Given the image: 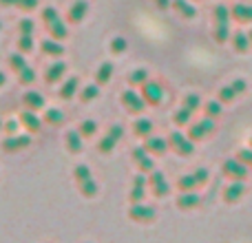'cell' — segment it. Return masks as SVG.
I'll use <instances>...</instances> for the list:
<instances>
[{
	"label": "cell",
	"instance_id": "cell-1",
	"mask_svg": "<svg viewBox=\"0 0 252 243\" xmlns=\"http://www.w3.org/2000/svg\"><path fill=\"white\" fill-rule=\"evenodd\" d=\"M142 100L146 102V104H151V106L161 104V100H164V89H161V84L153 82V80L144 82L142 84Z\"/></svg>",
	"mask_w": 252,
	"mask_h": 243
},
{
	"label": "cell",
	"instance_id": "cell-2",
	"mask_svg": "<svg viewBox=\"0 0 252 243\" xmlns=\"http://www.w3.org/2000/svg\"><path fill=\"white\" fill-rule=\"evenodd\" d=\"M128 217L137 223H153L157 217L155 208L153 206H146V204H133L128 208Z\"/></svg>",
	"mask_w": 252,
	"mask_h": 243
},
{
	"label": "cell",
	"instance_id": "cell-3",
	"mask_svg": "<svg viewBox=\"0 0 252 243\" xmlns=\"http://www.w3.org/2000/svg\"><path fill=\"white\" fill-rule=\"evenodd\" d=\"M223 175L235 179V182H244L248 177V166L241 164L239 159H226L223 161Z\"/></svg>",
	"mask_w": 252,
	"mask_h": 243
},
{
	"label": "cell",
	"instance_id": "cell-4",
	"mask_svg": "<svg viewBox=\"0 0 252 243\" xmlns=\"http://www.w3.org/2000/svg\"><path fill=\"white\" fill-rule=\"evenodd\" d=\"M168 146H173L175 151L179 152V155H186V157H188V155H192V151H195V144H192L188 137H184L182 133H177V130H175V133L170 135Z\"/></svg>",
	"mask_w": 252,
	"mask_h": 243
},
{
	"label": "cell",
	"instance_id": "cell-5",
	"mask_svg": "<svg viewBox=\"0 0 252 243\" xmlns=\"http://www.w3.org/2000/svg\"><path fill=\"white\" fill-rule=\"evenodd\" d=\"M148 186H151V190H153V195L155 197H166L168 195V190H170L166 177L161 173H157V170H153L151 173V177H148Z\"/></svg>",
	"mask_w": 252,
	"mask_h": 243
},
{
	"label": "cell",
	"instance_id": "cell-6",
	"mask_svg": "<svg viewBox=\"0 0 252 243\" xmlns=\"http://www.w3.org/2000/svg\"><path fill=\"white\" fill-rule=\"evenodd\" d=\"M122 104L130 111V113H142L144 106H146V102L142 100V95H139L137 91H130L128 89V91L122 93Z\"/></svg>",
	"mask_w": 252,
	"mask_h": 243
},
{
	"label": "cell",
	"instance_id": "cell-7",
	"mask_svg": "<svg viewBox=\"0 0 252 243\" xmlns=\"http://www.w3.org/2000/svg\"><path fill=\"white\" fill-rule=\"evenodd\" d=\"M29 144H31L29 135H9V137L2 142V151L16 152V151H22V148H27Z\"/></svg>",
	"mask_w": 252,
	"mask_h": 243
},
{
	"label": "cell",
	"instance_id": "cell-8",
	"mask_svg": "<svg viewBox=\"0 0 252 243\" xmlns=\"http://www.w3.org/2000/svg\"><path fill=\"white\" fill-rule=\"evenodd\" d=\"M199 204H201V197L197 195V190L182 192V195L177 197V208L179 210H195Z\"/></svg>",
	"mask_w": 252,
	"mask_h": 243
},
{
	"label": "cell",
	"instance_id": "cell-9",
	"mask_svg": "<svg viewBox=\"0 0 252 243\" xmlns=\"http://www.w3.org/2000/svg\"><path fill=\"white\" fill-rule=\"evenodd\" d=\"M144 148H146V152L148 155H164L166 151H168V142L166 139H161V137H151L148 135L146 137V144H144Z\"/></svg>",
	"mask_w": 252,
	"mask_h": 243
},
{
	"label": "cell",
	"instance_id": "cell-10",
	"mask_svg": "<svg viewBox=\"0 0 252 243\" xmlns=\"http://www.w3.org/2000/svg\"><path fill=\"white\" fill-rule=\"evenodd\" d=\"M244 192H246L244 182H232L230 186L223 190V199H226V204H237V201L244 197Z\"/></svg>",
	"mask_w": 252,
	"mask_h": 243
},
{
	"label": "cell",
	"instance_id": "cell-11",
	"mask_svg": "<svg viewBox=\"0 0 252 243\" xmlns=\"http://www.w3.org/2000/svg\"><path fill=\"white\" fill-rule=\"evenodd\" d=\"M18 122H20V124L25 126L29 133H38L40 126H42V122H40V118L33 113V111H25V113L20 115V120H18Z\"/></svg>",
	"mask_w": 252,
	"mask_h": 243
},
{
	"label": "cell",
	"instance_id": "cell-12",
	"mask_svg": "<svg viewBox=\"0 0 252 243\" xmlns=\"http://www.w3.org/2000/svg\"><path fill=\"white\" fill-rule=\"evenodd\" d=\"M87 11H89L87 0H75V2L71 4V9H69V20L71 22H82L84 16H87Z\"/></svg>",
	"mask_w": 252,
	"mask_h": 243
},
{
	"label": "cell",
	"instance_id": "cell-13",
	"mask_svg": "<svg viewBox=\"0 0 252 243\" xmlns=\"http://www.w3.org/2000/svg\"><path fill=\"white\" fill-rule=\"evenodd\" d=\"M230 18H235V20H239V22H252V7L246 2L235 4V7L230 9Z\"/></svg>",
	"mask_w": 252,
	"mask_h": 243
},
{
	"label": "cell",
	"instance_id": "cell-14",
	"mask_svg": "<svg viewBox=\"0 0 252 243\" xmlns=\"http://www.w3.org/2000/svg\"><path fill=\"white\" fill-rule=\"evenodd\" d=\"M47 29H49V33H51L53 40H62V38H66V35H69V29H66V25L60 20V18L47 22Z\"/></svg>",
	"mask_w": 252,
	"mask_h": 243
},
{
	"label": "cell",
	"instance_id": "cell-15",
	"mask_svg": "<svg viewBox=\"0 0 252 243\" xmlns=\"http://www.w3.org/2000/svg\"><path fill=\"white\" fill-rule=\"evenodd\" d=\"M22 102H25V106L27 109H31V111H38V109H42L44 106V97L40 95L38 91H27L25 97H22Z\"/></svg>",
	"mask_w": 252,
	"mask_h": 243
},
{
	"label": "cell",
	"instance_id": "cell-16",
	"mask_svg": "<svg viewBox=\"0 0 252 243\" xmlns=\"http://www.w3.org/2000/svg\"><path fill=\"white\" fill-rule=\"evenodd\" d=\"M111 78H113V64H111V62H102L100 69H97V73H95L97 87H102V84H109Z\"/></svg>",
	"mask_w": 252,
	"mask_h": 243
},
{
	"label": "cell",
	"instance_id": "cell-17",
	"mask_svg": "<svg viewBox=\"0 0 252 243\" xmlns=\"http://www.w3.org/2000/svg\"><path fill=\"white\" fill-rule=\"evenodd\" d=\"M82 139L84 137L78 130H69V133H66V148H69V152H82V148H84Z\"/></svg>",
	"mask_w": 252,
	"mask_h": 243
},
{
	"label": "cell",
	"instance_id": "cell-18",
	"mask_svg": "<svg viewBox=\"0 0 252 243\" xmlns=\"http://www.w3.org/2000/svg\"><path fill=\"white\" fill-rule=\"evenodd\" d=\"M64 71H66V64L64 62H56V64H51L47 69V75H44V80H47L49 84H56L58 80L64 75Z\"/></svg>",
	"mask_w": 252,
	"mask_h": 243
},
{
	"label": "cell",
	"instance_id": "cell-19",
	"mask_svg": "<svg viewBox=\"0 0 252 243\" xmlns=\"http://www.w3.org/2000/svg\"><path fill=\"white\" fill-rule=\"evenodd\" d=\"M170 4H173V7L177 9V11L182 13L184 18H186V20H192V18L197 16V9L192 7L190 2H186V0H173V2H170Z\"/></svg>",
	"mask_w": 252,
	"mask_h": 243
},
{
	"label": "cell",
	"instance_id": "cell-20",
	"mask_svg": "<svg viewBox=\"0 0 252 243\" xmlns=\"http://www.w3.org/2000/svg\"><path fill=\"white\" fill-rule=\"evenodd\" d=\"M78 84H80V80L75 78V75L66 80V82L62 84V89H60V97H62V100H71V97L78 93Z\"/></svg>",
	"mask_w": 252,
	"mask_h": 243
},
{
	"label": "cell",
	"instance_id": "cell-21",
	"mask_svg": "<svg viewBox=\"0 0 252 243\" xmlns=\"http://www.w3.org/2000/svg\"><path fill=\"white\" fill-rule=\"evenodd\" d=\"M42 53L44 56H62V53H64V47H62L60 44V40H44L42 42Z\"/></svg>",
	"mask_w": 252,
	"mask_h": 243
},
{
	"label": "cell",
	"instance_id": "cell-22",
	"mask_svg": "<svg viewBox=\"0 0 252 243\" xmlns=\"http://www.w3.org/2000/svg\"><path fill=\"white\" fill-rule=\"evenodd\" d=\"M232 47H235V51H239V53L248 51V49H250L248 33H235V35H232Z\"/></svg>",
	"mask_w": 252,
	"mask_h": 243
},
{
	"label": "cell",
	"instance_id": "cell-23",
	"mask_svg": "<svg viewBox=\"0 0 252 243\" xmlns=\"http://www.w3.org/2000/svg\"><path fill=\"white\" fill-rule=\"evenodd\" d=\"M78 186H80V192H82L84 197H89V199H91V197H95V195H97V190H100L93 177H91V179H87V182H80Z\"/></svg>",
	"mask_w": 252,
	"mask_h": 243
},
{
	"label": "cell",
	"instance_id": "cell-24",
	"mask_svg": "<svg viewBox=\"0 0 252 243\" xmlns=\"http://www.w3.org/2000/svg\"><path fill=\"white\" fill-rule=\"evenodd\" d=\"M144 82H148V71L146 69H135L128 75V84L130 87H142Z\"/></svg>",
	"mask_w": 252,
	"mask_h": 243
},
{
	"label": "cell",
	"instance_id": "cell-25",
	"mask_svg": "<svg viewBox=\"0 0 252 243\" xmlns=\"http://www.w3.org/2000/svg\"><path fill=\"white\" fill-rule=\"evenodd\" d=\"M44 122L51 126H60L62 122H64V113H62L60 109H47V113H44Z\"/></svg>",
	"mask_w": 252,
	"mask_h": 243
},
{
	"label": "cell",
	"instance_id": "cell-26",
	"mask_svg": "<svg viewBox=\"0 0 252 243\" xmlns=\"http://www.w3.org/2000/svg\"><path fill=\"white\" fill-rule=\"evenodd\" d=\"M153 133V122L151 120H137L135 122V135H139V137H148V135Z\"/></svg>",
	"mask_w": 252,
	"mask_h": 243
},
{
	"label": "cell",
	"instance_id": "cell-27",
	"mask_svg": "<svg viewBox=\"0 0 252 243\" xmlns=\"http://www.w3.org/2000/svg\"><path fill=\"white\" fill-rule=\"evenodd\" d=\"M215 20H217V25H228L230 22V7H226V4L215 7Z\"/></svg>",
	"mask_w": 252,
	"mask_h": 243
},
{
	"label": "cell",
	"instance_id": "cell-28",
	"mask_svg": "<svg viewBox=\"0 0 252 243\" xmlns=\"http://www.w3.org/2000/svg\"><path fill=\"white\" fill-rule=\"evenodd\" d=\"M177 186H179V190L182 192H188V190H197L199 183H197V179L192 177V175H184V177L177 182Z\"/></svg>",
	"mask_w": 252,
	"mask_h": 243
},
{
	"label": "cell",
	"instance_id": "cell-29",
	"mask_svg": "<svg viewBox=\"0 0 252 243\" xmlns=\"http://www.w3.org/2000/svg\"><path fill=\"white\" fill-rule=\"evenodd\" d=\"M182 106H184V109H188V111L192 113V111H197V109L201 106V97L197 95V93H188V95L184 97V104H182Z\"/></svg>",
	"mask_w": 252,
	"mask_h": 243
},
{
	"label": "cell",
	"instance_id": "cell-30",
	"mask_svg": "<svg viewBox=\"0 0 252 243\" xmlns=\"http://www.w3.org/2000/svg\"><path fill=\"white\" fill-rule=\"evenodd\" d=\"M95 130H97V124L93 120H87V122H82V124L78 126V133L82 135V137H93Z\"/></svg>",
	"mask_w": 252,
	"mask_h": 243
},
{
	"label": "cell",
	"instance_id": "cell-31",
	"mask_svg": "<svg viewBox=\"0 0 252 243\" xmlns=\"http://www.w3.org/2000/svg\"><path fill=\"white\" fill-rule=\"evenodd\" d=\"M80 97H82V102H91V100H95V97H100V87H97V84H89L87 89H82Z\"/></svg>",
	"mask_w": 252,
	"mask_h": 243
},
{
	"label": "cell",
	"instance_id": "cell-32",
	"mask_svg": "<svg viewBox=\"0 0 252 243\" xmlns=\"http://www.w3.org/2000/svg\"><path fill=\"white\" fill-rule=\"evenodd\" d=\"M206 128L201 124H192L190 128H188V139H190V142H199V139H204L206 137Z\"/></svg>",
	"mask_w": 252,
	"mask_h": 243
},
{
	"label": "cell",
	"instance_id": "cell-33",
	"mask_svg": "<svg viewBox=\"0 0 252 243\" xmlns=\"http://www.w3.org/2000/svg\"><path fill=\"white\" fill-rule=\"evenodd\" d=\"M73 177H75V182H87V179H91V168H89L87 164H80V166H75V170H73Z\"/></svg>",
	"mask_w": 252,
	"mask_h": 243
},
{
	"label": "cell",
	"instance_id": "cell-34",
	"mask_svg": "<svg viewBox=\"0 0 252 243\" xmlns=\"http://www.w3.org/2000/svg\"><path fill=\"white\" fill-rule=\"evenodd\" d=\"M144 195H146V186H135V183H133V188H130V195H128L130 204H142Z\"/></svg>",
	"mask_w": 252,
	"mask_h": 243
},
{
	"label": "cell",
	"instance_id": "cell-35",
	"mask_svg": "<svg viewBox=\"0 0 252 243\" xmlns=\"http://www.w3.org/2000/svg\"><path fill=\"white\" fill-rule=\"evenodd\" d=\"M9 66H11L16 73H20L22 69L27 66V62H25V56H20V53H13L11 58H9Z\"/></svg>",
	"mask_w": 252,
	"mask_h": 243
},
{
	"label": "cell",
	"instance_id": "cell-36",
	"mask_svg": "<svg viewBox=\"0 0 252 243\" xmlns=\"http://www.w3.org/2000/svg\"><path fill=\"white\" fill-rule=\"evenodd\" d=\"M190 118H192V113H190V111H188V109H184V106H182V109H179L177 111V113H175V124H177V126H186L188 124V122H190Z\"/></svg>",
	"mask_w": 252,
	"mask_h": 243
},
{
	"label": "cell",
	"instance_id": "cell-37",
	"mask_svg": "<svg viewBox=\"0 0 252 243\" xmlns=\"http://www.w3.org/2000/svg\"><path fill=\"white\" fill-rule=\"evenodd\" d=\"M18 49H20V53L33 51V35H20V40H18Z\"/></svg>",
	"mask_w": 252,
	"mask_h": 243
},
{
	"label": "cell",
	"instance_id": "cell-38",
	"mask_svg": "<svg viewBox=\"0 0 252 243\" xmlns=\"http://www.w3.org/2000/svg\"><path fill=\"white\" fill-rule=\"evenodd\" d=\"M237 97V93L232 91V87H223V89H219V102L221 104H230L232 100Z\"/></svg>",
	"mask_w": 252,
	"mask_h": 243
},
{
	"label": "cell",
	"instance_id": "cell-39",
	"mask_svg": "<svg viewBox=\"0 0 252 243\" xmlns=\"http://www.w3.org/2000/svg\"><path fill=\"white\" fill-rule=\"evenodd\" d=\"M126 49H128V42H126V38H113V40H111V51H113L115 56L124 53Z\"/></svg>",
	"mask_w": 252,
	"mask_h": 243
},
{
	"label": "cell",
	"instance_id": "cell-40",
	"mask_svg": "<svg viewBox=\"0 0 252 243\" xmlns=\"http://www.w3.org/2000/svg\"><path fill=\"white\" fill-rule=\"evenodd\" d=\"M228 38H230V29H228V25H217V29H215V40L221 44V42H226Z\"/></svg>",
	"mask_w": 252,
	"mask_h": 243
},
{
	"label": "cell",
	"instance_id": "cell-41",
	"mask_svg": "<svg viewBox=\"0 0 252 243\" xmlns=\"http://www.w3.org/2000/svg\"><path fill=\"white\" fill-rule=\"evenodd\" d=\"M115 144H118V142H115L113 137H109V135H106L104 139H100V144H97V151L104 152V155H106V152H111V151L115 148Z\"/></svg>",
	"mask_w": 252,
	"mask_h": 243
},
{
	"label": "cell",
	"instance_id": "cell-42",
	"mask_svg": "<svg viewBox=\"0 0 252 243\" xmlns=\"http://www.w3.org/2000/svg\"><path fill=\"white\" fill-rule=\"evenodd\" d=\"M18 78H20V84H31L35 80V71L31 69V66H25V69L18 73Z\"/></svg>",
	"mask_w": 252,
	"mask_h": 243
},
{
	"label": "cell",
	"instance_id": "cell-43",
	"mask_svg": "<svg viewBox=\"0 0 252 243\" xmlns=\"http://www.w3.org/2000/svg\"><path fill=\"white\" fill-rule=\"evenodd\" d=\"M18 29H20V35H33V20L22 18L20 25H18Z\"/></svg>",
	"mask_w": 252,
	"mask_h": 243
},
{
	"label": "cell",
	"instance_id": "cell-44",
	"mask_svg": "<svg viewBox=\"0 0 252 243\" xmlns=\"http://www.w3.org/2000/svg\"><path fill=\"white\" fill-rule=\"evenodd\" d=\"M206 113H208V118L221 115V102H208V104H206Z\"/></svg>",
	"mask_w": 252,
	"mask_h": 243
},
{
	"label": "cell",
	"instance_id": "cell-45",
	"mask_svg": "<svg viewBox=\"0 0 252 243\" xmlns=\"http://www.w3.org/2000/svg\"><path fill=\"white\" fill-rule=\"evenodd\" d=\"M109 137H113L115 142H120V139L124 137V128H122L120 124H113V126L109 128Z\"/></svg>",
	"mask_w": 252,
	"mask_h": 243
},
{
	"label": "cell",
	"instance_id": "cell-46",
	"mask_svg": "<svg viewBox=\"0 0 252 243\" xmlns=\"http://www.w3.org/2000/svg\"><path fill=\"white\" fill-rule=\"evenodd\" d=\"M16 7H20L22 11H33V9L38 7V0H18Z\"/></svg>",
	"mask_w": 252,
	"mask_h": 243
},
{
	"label": "cell",
	"instance_id": "cell-47",
	"mask_svg": "<svg viewBox=\"0 0 252 243\" xmlns=\"http://www.w3.org/2000/svg\"><path fill=\"white\" fill-rule=\"evenodd\" d=\"M237 159H239L241 164H246V166H252V148H246V151H241L239 155H237Z\"/></svg>",
	"mask_w": 252,
	"mask_h": 243
},
{
	"label": "cell",
	"instance_id": "cell-48",
	"mask_svg": "<svg viewBox=\"0 0 252 243\" xmlns=\"http://www.w3.org/2000/svg\"><path fill=\"white\" fill-rule=\"evenodd\" d=\"M56 18H58V9H56V7L42 9V20H44V22H51V20H56Z\"/></svg>",
	"mask_w": 252,
	"mask_h": 243
},
{
	"label": "cell",
	"instance_id": "cell-49",
	"mask_svg": "<svg viewBox=\"0 0 252 243\" xmlns=\"http://www.w3.org/2000/svg\"><path fill=\"white\" fill-rule=\"evenodd\" d=\"M192 177L197 179V183H199V186H204V183L208 182V170H206V168H199V170H195V175H192Z\"/></svg>",
	"mask_w": 252,
	"mask_h": 243
},
{
	"label": "cell",
	"instance_id": "cell-50",
	"mask_svg": "<svg viewBox=\"0 0 252 243\" xmlns=\"http://www.w3.org/2000/svg\"><path fill=\"white\" fill-rule=\"evenodd\" d=\"M230 87H232V91H235L237 95H239V93H244V91H246V87H248V84H246V80H244V78H237L235 82L230 84Z\"/></svg>",
	"mask_w": 252,
	"mask_h": 243
},
{
	"label": "cell",
	"instance_id": "cell-51",
	"mask_svg": "<svg viewBox=\"0 0 252 243\" xmlns=\"http://www.w3.org/2000/svg\"><path fill=\"white\" fill-rule=\"evenodd\" d=\"M18 126H20V122L11 120V122H7V124H2V128H4V130H7V133H9V135H16Z\"/></svg>",
	"mask_w": 252,
	"mask_h": 243
},
{
	"label": "cell",
	"instance_id": "cell-52",
	"mask_svg": "<svg viewBox=\"0 0 252 243\" xmlns=\"http://www.w3.org/2000/svg\"><path fill=\"white\" fill-rule=\"evenodd\" d=\"M199 124L206 128V133H213V130H215V120H213V118H204V120L199 122Z\"/></svg>",
	"mask_w": 252,
	"mask_h": 243
},
{
	"label": "cell",
	"instance_id": "cell-53",
	"mask_svg": "<svg viewBox=\"0 0 252 243\" xmlns=\"http://www.w3.org/2000/svg\"><path fill=\"white\" fill-rule=\"evenodd\" d=\"M133 183H135V186H146V183H148V179L144 177V175H137V177L133 179Z\"/></svg>",
	"mask_w": 252,
	"mask_h": 243
},
{
	"label": "cell",
	"instance_id": "cell-54",
	"mask_svg": "<svg viewBox=\"0 0 252 243\" xmlns=\"http://www.w3.org/2000/svg\"><path fill=\"white\" fill-rule=\"evenodd\" d=\"M155 2H157V7H159V9H168L173 0H155Z\"/></svg>",
	"mask_w": 252,
	"mask_h": 243
},
{
	"label": "cell",
	"instance_id": "cell-55",
	"mask_svg": "<svg viewBox=\"0 0 252 243\" xmlns=\"http://www.w3.org/2000/svg\"><path fill=\"white\" fill-rule=\"evenodd\" d=\"M0 4L2 7H13V4H18V0H0Z\"/></svg>",
	"mask_w": 252,
	"mask_h": 243
},
{
	"label": "cell",
	"instance_id": "cell-56",
	"mask_svg": "<svg viewBox=\"0 0 252 243\" xmlns=\"http://www.w3.org/2000/svg\"><path fill=\"white\" fill-rule=\"evenodd\" d=\"M4 82H7V78H4V73H0V87H2Z\"/></svg>",
	"mask_w": 252,
	"mask_h": 243
},
{
	"label": "cell",
	"instance_id": "cell-57",
	"mask_svg": "<svg viewBox=\"0 0 252 243\" xmlns=\"http://www.w3.org/2000/svg\"><path fill=\"white\" fill-rule=\"evenodd\" d=\"M248 38H250V44H252V31H250V33H248Z\"/></svg>",
	"mask_w": 252,
	"mask_h": 243
},
{
	"label": "cell",
	"instance_id": "cell-58",
	"mask_svg": "<svg viewBox=\"0 0 252 243\" xmlns=\"http://www.w3.org/2000/svg\"><path fill=\"white\" fill-rule=\"evenodd\" d=\"M0 130H2V120H0Z\"/></svg>",
	"mask_w": 252,
	"mask_h": 243
},
{
	"label": "cell",
	"instance_id": "cell-59",
	"mask_svg": "<svg viewBox=\"0 0 252 243\" xmlns=\"http://www.w3.org/2000/svg\"><path fill=\"white\" fill-rule=\"evenodd\" d=\"M250 148H252V137H250Z\"/></svg>",
	"mask_w": 252,
	"mask_h": 243
},
{
	"label": "cell",
	"instance_id": "cell-60",
	"mask_svg": "<svg viewBox=\"0 0 252 243\" xmlns=\"http://www.w3.org/2000/svg\"><path fill=\"white\" fill-rule=\"evenodd\" d=\"M0 29H2V22H0Z\"/></svg>",
	"mask_w": 252,
	"mask_h": 243
}]
</instances>
